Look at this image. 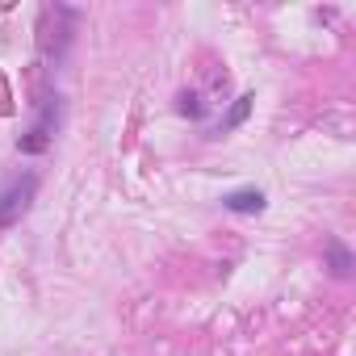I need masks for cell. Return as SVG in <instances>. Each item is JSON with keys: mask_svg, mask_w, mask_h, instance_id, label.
Returning a JSON list of instances; mask_svg holds the SVG:
<instances>
[{"mask_svg": "<svg viewBox=\"0 0 356 356\" xmlns=\"http://www.w3.org/2000/svg\"><path fill=\"white\" fill-rule=\"evenodd\" d=\"M248 109H252V97H239V101L231 105V113L222 118V126H218V130H235V126H239V122L248 118Z\"/></svg>", "mask_w": 356, "mask_h": 356, "instance_id": "277c9868", "label": "cell"}, {"mask_svg": "<svg viewBox=\"0 0 356 356\" xmlns=\"http://www.w3.org/2000/svg\"><path fill=\"white\" fill-rule=\"evenodd\" d=\"M222 206H227L231 214H260V210H264V193H260V189H239V193H227Z\"/></svg>", "mask_w": 356, "mask_h": 356, "instance_id": "7a4b0ae2", "label": "cell"}, {"mask_svg": "<svg viewBox=\"0 0 356 356\" xmlns=\"http://www.w3.org/2000/svg\"><path fill=\"white\" fill-rule=\"evenodd\" d=\"M34 189H38V176H34V172H26V176H17V181H13L5 193H0V227H13V222L30 210Z\"/></svg>", "mask_w": 356, "mask_h": 356, "instance_id": "6da1fadb", "label": "cell"}, {"mask_svg": "<svg viewBox=\"0 0 356 356\" xmlns=\"http://www.w3.org/2000/svg\"><path fill=\"white\" fill-rule=\"evenodd\" d=\"M327 256H331V268H335L339 277H348V273H352V256H348V248H343V243H327Z\"/></svg>", "mask_w": 356, "mask_h": 356, "instance_id": "3957f363", "label": "cell"}]
</instances>
